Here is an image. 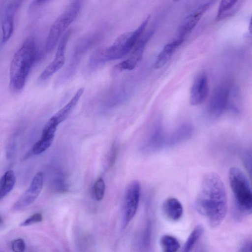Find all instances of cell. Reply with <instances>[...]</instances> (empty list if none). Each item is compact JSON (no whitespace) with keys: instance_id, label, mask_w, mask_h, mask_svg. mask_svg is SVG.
Instances as JSON below:
<instances>
[{"instance_id":"obj_13","label":"cell","mask_w":252,"mask_h":252,"mask_svg":"<svg viewBox=\"0 0 252 252\" xmlns=\"http://www.w3.org/2000/svg\"><path fill=\"white\" fill-rule=\"evenodd\" d=\"M209 93L207 76L204 73L198 75L194 79L190 89L189 101L192 105L202 103Z\"/></svg>"},{"instance_id":"obj_8","label":"cell","mask_w":252,"mask_h":252,"mask_svg":"<svg viewBox=\"0 0 252 252\" xmlns=\"http://www.w3.org/2000/svg\"><path fill=\"white\" fill-rule=\"evenodd\" d=\"M230 89L226 85L217 87L214 92L207 108L208 116L212 119L220 117L227 107L229 102Z\"/></svg>"},{"instance_id":"obj_18","label":"cell","mask_w":252,"mask_h":252,"mask_svg":"<svg viewBox=\"0 0 252 252\" xmlns=\"http://www.w3.org/2000/svg\"><path fill=\"white\" fill-rule=\"evenodd\" d=\"M16 182L14 172L7 171L0 179V200L13 189Z\"/></svg>"},{"instance_id":"obj_9","label":"cell","mask_w":252,"mask_h":252,"mask_svg":"<svg viewBox=\"0 0 252 252\" xmlns=\"http://www.w3.org/2000/svg\"><path fill=\"white\" fill-rule=\"evenodd\" d=\"M140 195V186L136 180L131 181L126 189L125 199L124 227L134 217L137 211Z\"/></svg>"},{"instance_id":"obj_15","label":"cell","mask_w":252,"mask_h":252,"mask_svg":"<svg viewBox=\"0 0 252 252\" xmlns=\"http://www.w3.org/2000/svg\"><path fill=\"white\" fill-rule=\"evenodd\" d=\"M184 41V39L177 37L173 41L165 45L157 58L155 67L159 69L163 67Z\"/></svg>"},{"instance_id":"obj_28","label":"cell","mask_w":252,"mask_h":252,"mask_svg":"<svg viewBox=\"0 0 252 252\" xmlns=\"http://www.w3.org/2000/svg\"><path fill=\"white\" fill-rule=\"evenodd\" d=\"M2 221H3L1 217L0 216V225L2 223Z\"/></svg>"},{"instance_id":"obj_3","label":"cell","mask_w":252,"mask_h":252,"mask_svg":"<svg viewBox=\"0 0 252 252\" xmlns=\"http://www.w3.org/2000/svg\"><path fill=\"white\" fill-rule=\"evenodd\" d=\"M36 56L35 42L26 39L14 54L10 66V86L15 91L23 89Z\"/></svg>"},{"instance_id":"obj_14","label":"cell","mask_w":252,"mask_h":252,"mask_svg":"<svg viewBox=\"0 0 252 252\" xmlns=\"http://www.w3.org/2000/svg\"><path fill=\"white\" fill-rule=\"evenodd\" d=\"M162 210L164 216L169 220H179L183 214V207L179 200L174 197L166 199L163 203Z\"/></svg>"},{"instance_id":"obj_16","label":"cell","mask_w":252,"mask_h":252,"mask_svg":"<svg viewBox=\"0 0 252 252\" xmlns=\"http://www.w3.org/2000/svg\"><path fill=\"white\" fill-rule=\"evenodd\" d=\"M84 91V88H81L78 90L70 101L52 117L58 125L65 121L69 117L83 94Z\"/></svg>"},{"instance_id":"obj_6","label":"cell","mask_w":252,"mask_h":252,"mask_svg":"<svg viewBox=\"0 0 252 252\" xmlns=\"http://www.w3.org/2000/svg\"><path fill=\"white\" fill-rule=\"evenodd\" d=\"M21 0H6L1 8L2 41L6 42L11 37L14 28V17Z\"/></svg>"},{"instance_id":"obj_19","label":"cell","mask_w":252,"mask_h":252,"mask_svg":"<svg viewBox=\"0 0 252 252\" xmlns=\"http://www.w3.org/2000/svg\"><path fill=\"white\" fill-rule=\"evenodd\" d=\"M204 232V228L201 224H198L193 228L185 242L182 251L189 252L195 246Z\"/></svg>"},{"instance_id":"obj_23","label":"cell","mask_w":252,"mask_h":252,"mask_svg":"<svg viewBox=\"0 0 252 252\" xmlns=\"http://www.w3.org/2000/svg\"><path fill=\"white\" fill-rule=\"evenodd\" d=\"M105 185L104 180L100 178L95 183L94 187V194L95 199L100 201L104 197Z\"/></svg>"},{"instance_id":"obj_29","label":"cell","mask_w":252,"mask_h":252,"mask_svg":"<svg viewBox=\"0 0 252 252\" xmlns=\"http://www.w3.org/2000/svg\"><path fill=\"white\" fill-rule=\"evenodd\" d=\"M180 0H173V1L174 2H177V1H180Z\"/></svg>"},{"instance_id":"obj_2","label":"cell","mask_w":252,"mask_h":252,"mask_svg":"<svg viewBox=\"0 0 252 252\" xmlns=\"http://www.w3.org/2000/svg\"><path fill=\"white\" fill-rule=\"evenodd\" d=\"M150 20V15H148L136 29L122 33L111 46L94 51L89 59L90 65L95 67L108 61L121 59L130 53L145 32Z\"/></svg>"},{"instance_id":"obj_24","label":"cell","mask_w":252,"mask_h":252,"mask_svg":"<svg viewBox=\"0 0 252 252\" xmlns=\"http://www.w3.org/2000/svg\"><path fill=\"white\" fill-rule=\"evenodd\" d=\"M42 219V216L40 213H35L22 222L20 225L22 226L31 225L41 222Z\"/></svg>"},{"instance_id":"obj_1","label":"cell","mask_w":252,"mask_h":252,"mask_svg":"<svg viewBox=\"0 0 252 252\" xmlns=\"http://www.w3.org/2000/svg\"><path fill=\"white\" fill-rule=\"evenodd\" d=\"M195 208L213 228L223 221L227 210V196L223 182L217 174L211 172L203 177Z\"/></svg>"},{"instance_id":"obj_12","label":"cell","mask_w":252,"mask_h":252,"mask_svg":"<svg viewBox=\"0 0 252 252\" xmlns=\"http://www.w3.org/2000/svg\"><path fill=\"white\" fill-rule=\"evenodd\" d=\"M211 3L212 1L201 3L185 18L179 26L178 38L185 40L209 8Z\"/></svg>"},{"instance_id":"obj_26","label":"cell","mask_w":252,"mask_h":252,"mask_svg":"<svg viewBox=\"0 0 252 252\" xmlns=\"http://www.w3.org/2000/svg\"><path fill=\"white\" fill-rule=\"evenodd\" d=\"M251 240L247 239L242 243L240 247V251L248 252L251 251Z\"/></svg>"},{"instance_id":"obj_21","label":"cell","mask_w":252,"mask_h":252,"mask_svg":"<svg viewBox=\"0 0 252 252\" xmlns=\"http://www.w3.org/2000/svg\"><path fill=\"white\" fill-rule=\"evenodd\" d=\"M54 138L41 136L33 146L32 152L35 155H39L47 150L52 145Z\"/></svg>"},{"instance_id":"obj_10","label":"cell","mask_w":252,"mask_h":252,"mask_svg":"<svg viewBox=\"0 0 252 252\" xmlns=\"http://www.w3.org/2000/svg\"><path fill=\"white\" fill-rule=\"evenodd\" d=\"M43 185V174L37 173L34 176L29 187L14 204L13 211H19L31 204L39 195Z\"/></svg>"},{"instance_id":"obj_20","label":"cell","mask_w":252,"mask_h":252,"mask_svg":"<svg viewBox=\"0 0 252 252\" xmlns=\"http://www.w3.org/2000/svg\"><path fill=\"white\" fill-rule=\"evenodd\" d=\"M160 244L162 250L165 252H175L180 248L178 239L170 235H163L160 239Z\"/></svg>"},{"instance_id":"obj_5","label":"cell","mask_w":252,"mask_h":252,"mask_svg":"<svg viewBox=\"0 0 252 252\" xmlns=\"http://www.w3.org/2000/svg\"><path fill=\"white\" fill-rule=\"evenodd\" d=\"M81 3L82 0H74L54 22L46 42L45 49L47 53L55 48L66 29L76 19L80 10Z\"/></svg>"},{"instance_id":"obj_4","label":"cell","mask_w":252,"mask_h":252,"mask_svg":"<svg viewBox=\"0 0 252 252\" xmlns=\"http://www.w3.org/2000/svg\"><path fill=\"white\" fill-rule=\"evenodd\" d=\"M228 176L234 196L235 214L238 217L251 214L252 195L247 177L241 169L236 167L230 168Z\"/></svg>"},{"instance_id":"obj_22","label":"cell","mask_w":252,"mask_h":252,"mask_svg":"<svg viewBox=\"0 0 252 252\" xmlns=\"http://www.w3.org/2000/svg\"><path fill=\"white\" fill-rule=\"evenodd\" d=\"M240 0H221L218 9L217 17L223 18L224 15L233 8Z\"/></svg>"},{"instance_id":"obj_25","label":"cell","mask_w":252,"mask_h":252,"mask_svg":"<svg viewBox=\"0 0 252 252\" xmlns=\"http://www.w3.org/2000/svg\"><path fill=\"white\" fill-rule=\"evenodd\" d=\"M26 245L24 241L21 238L13 240L11 243V248L15 252H22L24 251Z\"/></svg>"},{"instance_id":"obj_7","label":"cell","mask_w":252,"mask_h":252,"mask_svg":"<svg viewBox=\"0 0 252 252\" xmlns=\"http://www.w3.org/2000/svg\"><path fill=\"white\" fill-rule=\"evenodd\" d=\"M154 32L153 30H149L146 32H144L131 50L129 57L117 64L115 66L116 68L119 70H132L133 69L141 60L146 45L152 37Z\"/></svg>"},{"instance_id":"obj_27","label":"cell","mask_w":252,"mask_h":252,"mask_svg":"<svg viewBox=\"0 0 252 252\" xmlns=\"http://www.w3.org/2000/svg\"><path fill=\"white\" fill-rule=\"evenodd\" d=\"M47 0H34V2L35 3H36V4H41L45 2Z\"/></svg>"},{"instance_id":"obj_11","label":"cell","mask_w":252,"mask_h":252,"mask_svg":"<svg viewBox=\"0 0 252 252\" xmlns=\"http://www.w3.org/2000/svg\"><path fill=\"white\" fill-rule=\"evenodd\" d=\"M71 32V30L66 31L60 39L55 58L40 74V79H47L63 66L65 62V49Z\"/></svg>"},{"instance_id":"obj_17","label":"cell","mask_w":252,"mask_h":252,"mask_svg":"<svg viewBox=\"0 0 252 252\" xmlns=\"http://www.w3.org/2000/svg\"><path fill=\"white\" fill-rule=\"evenodd\" d=\"M192 133V127L189 124L179 126L166 140L167 146H173L188 139Z\"/></svg>"}]
</instances>
